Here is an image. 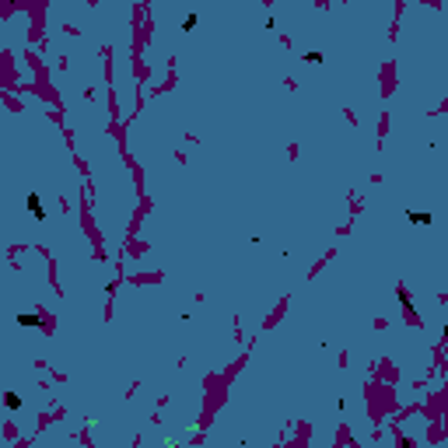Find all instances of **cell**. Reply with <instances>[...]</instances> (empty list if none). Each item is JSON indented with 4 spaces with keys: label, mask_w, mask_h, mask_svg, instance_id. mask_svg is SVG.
Wrapping results in <instances>:
<instances>
[{
    "label": "cell",
    "mask_w": 448,
    "mask_h": 448,
    "mask_svg": "<svg viewBox=\"0 0 448 448\" xmlns=\"http://www.w3.org/2000/svg\"><path fill=\"white\" fill-rule=\"evenodd\" d=\"M18 326H32V329H42V315H39V312H21V315H18Z\"/></svg>",
    "instance_id": "1"
},
{
    "label": "cell",
    "mask_w": 448,
    "mask_h": 448,
    "mask_svg": "<svg viewBox=\"0 0 448 448\" xmlns=\"http://www.w3.org/2000/svg\"><path fill=\"white\" fill-rule=\"evenodd\" d=\"M28 210H32V217H35V221H46V210H42V203H39V196H35V193L28 196Z\"/></svg>",
    "instance_id": "2"
},
{
    "label": "cell",
    "mask_w": 448,
    "mask_h": 448,
    "mask_svg": "<svg viewBox=\"0 0 448 448\" xmlns=\"http://www.w3.org/2000/svg\"><path fill=\"white\" fill-rule=\"evenodd\" d=\"M406 217H410L413 224H431V214H427V210H424V214H417V210H410Z\"/></svg>",
    "instance_id": "3"
},
{
    "label": "cell",
    "mask_w": 448,
    "mask_h": 448,
    "mask_svg": "<svg viewBox=\"0 0 448 448\" xmlns=\"http://www.w3.org/2000/svg\"><path fill=\"white\" fill-rule=\"evenodd\" d=\"M4 406H7V410H21V396L7 392V396H4Z\"/></svg>",
    "instance_id": "4"
},
{
    "label": "cell",
    "mask_w": 448,
    "mask_h": 448,
    "mask_svg": "<svg viewBox=\"0 0 448 448\" xmlns=\"http://www.w3.org/2000/svg\"><path fill=\"white\" fill-rule=\"evenodd\" d=\"M196 28V14H186V21H182V32H193Z\"/></svg>",
    "instance_id": "5"
},
{
    "label": "cell",
    "mask_w": 448,
    "mask_h": 448,
    "mask_svg": "<svg viewBox=\"0 0 448 448\" xmlns=\"http://www.w3.org/2000/svg\"><path fill=\"white\" fill-rule=\"evenodd\" d=\"M399 301H403V308H413V301H410V294H406L403 287H399Z\"/></svg>",
    "instance_id": "6"
},
{
    "label": "cell",
    "mask_w": 448,
    "mask_h": 448,
    "mask_svg": "<svg viewBox=\"0 0 448 448\" xmlns=\"http://www.w3.org/2000/svg\"><path fill=\"white\" fill-rule=\"evenodd\" d=\"M305 60H308V63H322V53H319V49H312V53H308Z\"/></svg>",
    "instance_id": "7"
}]
</instances>
